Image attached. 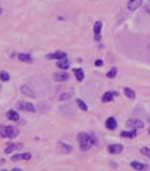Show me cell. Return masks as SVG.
Returning <instances> with one entry per match:
<instances>
[{
	"label": "cell",
	"mask_w": 150,
	"mask_h": 171,
	"mask_svg": "<svg viewBox=\"0 0 150 171\" xmlns=\"http://www.w3.org/2000/svg\"><path fill=\"white\" fill-rule=\"evenodd\" d=\"M22 144H10V145H7L6 147V150H4V152H6V154H12V152H14V151H16V150H21L22 148Z\"/></svg>",
	"instance_id": "12"
},
{
	"label": "cell",
	"mask_w": 150,
	"mask_h": 171,
	"mask_svg": "<svg viewBox=\"0 0 150 171\" xmlns=\"http://www.w3.org/2000/svg\"><path fill=\"white\" fill-rule=\"evenodd\" d=\"M18 59L21 60V61H25V63H31V56L30 54H26V53H21Z\"/></svg>",
	"instance_id": "21"
},
{
	"label": "cell",
	"mask_w": 150,
	"mask_h": 171,
	"mask_svg": "<svg viewBox=\"0 0 150 171\" xmlns=\"http://www.w3.org/2000/svg\"><path fill=\"white\" fill-rule=\"evenodd\" d=\"M116 72H118V68H115V67H114V68H111V71H108V72H107V77H108V79L115 77L116 76Z\"/></svg>",
	"instance_id": "23"
},
{
	"label": "cell",
	"mask_w": 150,
	"mask_h": 171,
	"mask_svg": "<svg viewBox=\"0 0 150 171\" xmlns=\"http://www.w3.org/2000/svg\"><path fill=\"white\" fill-rule=\"evenodd\" d=\"M7 118L10 119V121H19V114H18V112H15V110H10V112H7Z\"/></svg>",
	"instance_id": "15"
},
{
	"label": "cell",
	"mask_w": 150,
	"mask_h": 171,
	"mask_svg": "<svg viewBox=\"0 0 150 171\" xmlns=\"http://www.w3.org/2000/svg\"><path fill=\"white\" fill-rule=\"evenodd\" d=\"M77 140H79L81 151H88L93 144H96V139L89 133H79Z\"/></svg>",
	"instance_id": "1"
},
{
	"label": "cell",
	"mask_w": 150,
	"mask_h": 171,
	"mask_svg": "<svg viewBox=\"0 0 150 171\" xmlns=\"http://www.w3.org/2000/svg\"><path fill=\"white\" fill-rule=\"evenodd\" d=\"M120 135H122V137H129V139H133V137L137 136V129L130 130V132H127V130H123Z\"/></svg>",
	"instance_id": "19"
},
{
	"label": "cell",
	"mask_w": 150,
	"mask_h": 171,
	"mask_svg": "<svg viewBox=\"0 0 150 171\" xmlns=\"http://www.w3.org/2000/svg\"><path fill=\"white\" fill-rule=\"evenodd\" d=\"M141 4H142V0H130L127 4V8H129V11H135L139 8Z\"/></svg>",
	"instance_id": "8"
},
{
	"label": "cell",
	"mask_w": 150,
	"mask_h": 171,
	"mask_svg": "<svg viewBox=\"0 0 150 171\" xmlns=\"http://www.w3.org/2000/svg\"><path fill=\"white\" fill-rule=\"evenodd\" d=\"M30 159H31V154H27V152L23 154V160H30Z\"/></svg>",
	"instance_id": "28"
},
{
	"label": "cell",
	"mask_w": 150,
	"mask_h": 171,
	"mask_svg": "<svg viewBox=\"0 0 150 171\" xmlns=\"http://www.w3.org/2000/svg\"><path fill=\"white\" fill-rule=\"evenodd\" d=\"M69 60L67 59V57H64V59H59L58 61H57V68H61V69H67V68H69Z\"/></svg>",
	"instance_id": "11"
},
{
	"label": "cell",
	"mask_w": 150,
	"mask_h": 171,
	"mask_svg": "<svg viewBox=\"0 0 150 171\" xmlns=\"http://www.w3.org/2000/svg\"><path fill=\"white\" fill-rule=\"evenodd\" d=\"M116 119L114 118V117H110V118H107V121H105V126H107V129H111L114 130L116 128Z\"/></svg>",
	"instance_id": "14"
},
{
	"label": "cell",
	"mask_w": 150,
	"mask_h": 171,
	"mask_svg": "<svg viewBox=\"0 0 150 171\" xmlns=\"http://www.w3.org/2000/svg\"><path fill=\"white\" fill-rule=\"evenodd\" d=\"M131 167L134 168V170H146L147 166L143 163H139V162H131V164H130Z\"/></svg>",
	"instance_id": "17"
},
{
	"label": "cell",
	"mask_w": 150,
	"mask_h": 171,
	"mask_svg": "<svg viewBox=\"0 0 150 171\" xmlns=\"http://www.w3.org/2000/svg\"><path fill=\"white\" fill-rule=\"evenodd\" d=\"M77 105H79V107H80L81 110H84V112H87V110H88V106L85 105L81 99H77Z\"/></svg>",
	"instance_id": "24"
},
{
	"label": "cell",
	"mask_w": 150,
	"mask_h": 171,
	"mask_svg": "<svg viewBox=\"0 0 150 171\" xmlns=\"http://www.w3.org/2000/svg\"><path fill=\"white\" fill-rule=\"evenodd\" d=\"M149 1H150V0H149Z\"/></svg>",
	"instance_id": "32"
},
{
	"label": "cell",
	"mask_w": 150,
	"mask_h": 171,
	"mask_svg": "<svg viewBox=\"0 0 150 171\" xmlns=\"http://www.w3.org/2000/svg\"><path fill=\"white\" fill-rule=\"evenodd\" d=\"M101 26H103V23H101V22H96V23H95V26H93L95 39H96V41H100V38H101V34H100V31H101Z\"/></svg>",
	"instance_id": "7"
},
{
	"label": "cell",
	"mask_w": 150,
	"mask_h": 171,
	"mask_svg": "<svg viewBox=\"0 0 150 171\" xmlns=\"http://www.w3.org/2000/svg\"><path fill=\"white\" fill-rule=\"evenodd\" d=\"M126 125L129 126V128H133V129H141V128H143V122L141 119L131 118V119H127Z\"/></svg>",
	"instance_id": "3"
},
{
	"label": "cell",
	"mask_w": 150,
	"mask_h": 171,
	"mask_svg": "<svg viewBox=\"0 0 150 171\" xmlns=\"http://www.w3.org/2000/svg\"><path fill=\"white\" fill-rule=\"evenodd\" d=\"M73 97V91H68V92H64L61 97H59V101H68V99H70V98Z\"/></svg>",
	"instance_id": "22"
},
{
	"label": "cell",
	"mask_w": 150,
	"mask_h": 171,
	"mask_svg": "<svg viewBox=\"0 0 150 171\" xmlns=\"http://www.w3.org/2000/svg\"><path fill=\"white\" fill-rule=\"evenodd\" d=\"M0 136L6 139H15L18 136V129L15 126H0Z\"/></svg>",
	"instance_id": "2"
},
{
	"label": "cell",
	"mask_w": 150,
	"mask_h": 171,
	"mask_svg": "<svg viewBox=\"0 0 150 171\" xmlns=\"http://www.w3.org/2000/svg\"><path fill=\"white\" fill-rule=\"evenodd\" d=\"M115 97H118V92H116V91H108V92H105V94L103 95L101 101L103 102H111Z\"/></svg>",
	"instance_id": "9"
},
{
	"label": "cell",
	"mask_w": 150,
	"mask_h": 171,
	"mask_svg": "<svg viewBox=\"0 0 150 171\" xmlns=\"http://www.w3.org/2000/svg\"><path fill=\"white\" fill-rule=\"evenodd\" d=\"M68 79H69V75L67 72H64V71L53 73V80H56V82H67Z\"/></svg>",
	"instance_id": "5"
},
{
	"label": "cell",
	"mask_w": 150,
	"mask_h": 171,
	"mask_svg": "<svg viewBox=\"0 0 150 171\" xmlns=\"http://www.w3.org/2000/svg\"><path fill=\"white\" fill-rule=\"evenodd\" d=\"M23 159V154H21V155H14V156L11 157V160L12 162H18V160H22Z\"/></svg>",
	"instance_id": "27"
},
{
	"label": "cell",
	"mask_w": 150,
	"mask_h": 171,
	"mask_svg": "<svg viewBox=\"0 0 150 171\" xmlns=\"http://www.w3.org/2000/svg\"><path fill=\"white\" fill-rule=\"evenodd\" d=\"M16 106H18V109L25 110V112H30V113H34L35 112L34 105H33V103H30V102H19Z\"/></svg>",
	"instance_id": "4"
},
{
	"label": "cell",
	"mask_w": 150,
	"mask_h": 171,
	"mask_svg": "<svg viewBox=\"0 0 150 171\" xmlns=\"http://www.w3.org/2000/svg\"><path fill=\"white\" fill-rule=\"evenodd\" d=\"M0 79H1L3 82H7V80H10V75H8L7 72H4V71H3V72L0 73Z\"/></svg>",
	"instance_id": "25"
},
{
	"label": "cell",
	"mask_w": 150,
	"mask_h": 171,
	"mask_svg": "<svg viewBox=\"0 0 150 171\" xmlns=\"http://www.w3.org/2000/svg\"><path fill=\"white\" fill-rule=\"evenodd\" d=\"M95 65H96V67H101V65H103V61H101V60H96V61H95Z\"/></svg>",
	"instance_id": "29"
},
{
	"label": "cell",
	"mask_w": 150,
	"mask_h": 171,
	"mask_svg": "<svg viewBox=\"0 0 150 171\" xmlns=\"http://www.w3.org/2000/svg\"><path fill=\"white\" fill-rule=\"evenodd\" d=\"M0 90H1V87H0Z\"/></svg>",
	"instance_id": "31"
},
{
	"label": "cell",
	"mask_w": 150,
	"mask_h": 171,
	"mask_svg": "<svg viewBox=\"0 0 150 171\" xmlns=\"http://www.w3.org/2000/svg\"><path fill=\"white\" fill-rule=\"evenodd\" d=\"M139 152L142 155H145V156H150V148H146V147H143V148H141Z\"/></svg>",
	"instance_id": "26"
},
{
	"label": "cell",
	"mask_w": 150,
	"mask_h": 171,
	"mask_svg": "<svg viewBox=\"0 0 150 171\" xmlns=\"http://www.w3.org/2000/svg\"><path fill=\"white\" fill-rule=\"evenodd\" d=\"M123 151V147L122 144H111L108 145V152L110 154H119Z\"/></svg>",
	"instance_id": "10"
},
{
	"label": "cell",
	"mask_w": 150,
	"mask_h": 171,
	"mask_svg": "<svg viewBox=\"0 0 150 171\" xmlns=\"http://www.w3.org/2000/svg\"><path fill=\"white\" fill-rule=\"evenodd\" d=\"M64 57H67V53L58 50V52H54V53H49L46 56V59L47 60H59V59H64Z\"/></svg>",
	"instance_id": "6"
},
{
	"label": "cell",
	"mask_w": 150,
	"mask_h": 171,
	"mask_svg": "<svg viewBox=\"0 0 150 171\" xmlns=\"http://www.w3.org/2000/svg\"><path fill=\"white\" fill-rule=\"evenodd\" d=\"M0 15H1V8H0Z\"/></svg>",
	"instance_id": "30"
},
{
	"label": "cell",
	"mask_w": 150,
	"mask_h": 171,
	"mask_svg": "<svg viewBox=\"0 0 150 171\" xmlns=\"http://www.w3.org/2000/svg\"><path fill=\"white\" fill-rule=\"evenodd\" d=\"M58 151L59 152H64V154H69L72 148L69 145H67L65 143H58Z\"/></svg>",
	"instance_id": "16"
},
{
	"label": "cell",
	"mask_w": 150,
	"mask_h": 171,
	"mask_svg": "<svg viewBox=\"0 0 150 171\" xmlns=\"http://www.w3.org/2000/svg\"><path fill=\"white\" fill-rule=\"evenodd\" d=\"M123 92H125V95L129 99H135V92H134L131 88H129V87H125V90H123Z\"/></svg>",
	"instance_id": "18"
},
{
	"label": "cell",
	"mask_w": 150,
	"mask_h": 171,
	"mask_svg": "<svg viewBox=\"0 0 150 171\" xmlns=\"http://www.w3.org/2000/svg\"><path fill=\"white\" fill-rule=\"evenodd\" d=\"M21 91H22V94H25L26 97H31V98L35 97V92H34V91H33L30 87H28V86H22V87H21Z\"/></svg>",
	"instance_id": "13"
},
{
	"label": "cell",
	"mask_w": 150,
	"mask_h": 171,
	"mask_svg": "<svg viewBox=\"0 0 150 171\" xmlns=\"http://www.w3.org/2000/svg\"><path fill=\"white\" fill-rule=\"evenodd\" d=\"M74 76H76V79L79 82H83V79H84L83 69H81V68H76V69H74Z\"/></svg>",
	"instance_id": "20"
}]
</instances>
